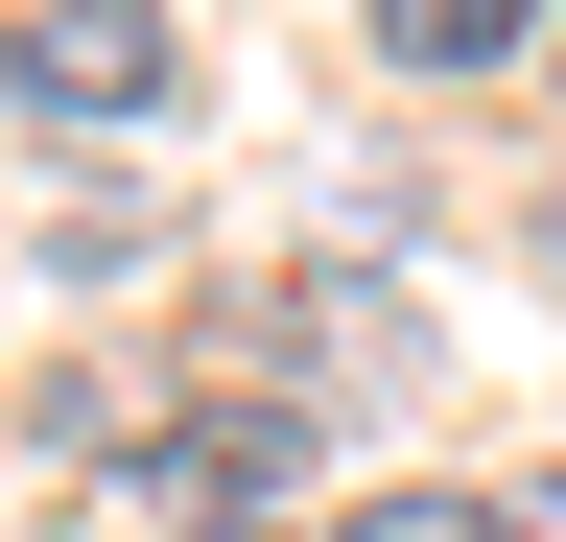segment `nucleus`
Masks as SVG:
<instances>
[{
  "mask_svg": "<svg viewBox=\"0 0 566 542\" xmlns=\"http://www.w3.org/2000/svg\"><path fill=\"white\" fill-rule=\"evenodd\" d=\"M0 95H48V118H142V95H166V24H142V0H48V24L0 47Z\"/></svg>",
  "mask_w": 566,
  "mask_h": 542,
  "instance_id": "nucleus-1",
  "label": "nucleus"
},
{
  "mask_svg": "<svg viewBox=\"0 0 566 542\" xmlns=\"http://www.w3.org/2000/svg\"><path fill=\"white\" fill-rule=\"evenodd\" d=\"M378 47H401V72H520L543 0H378Z\"/></svg>",
  "mask_w": 566,
  "mask_h": 542,
  "instance_id": "nucleus-2",
  "label": "nucleus"
},
{
  "mask_svg": "<svg viewBox=\"0 0 566 542\" xmlns=\"http://www.w3.org/2000/svg\"><path fill=\"white\" fill-rule=\"evenodd\" d=\"M354 542H495V496H378Z\"/></svg>",
  "mask_w": 566,
  "mask_h": 542,
  "instance_id": "nucleus-3",
  "label": "nucleus"
},
{
  "mask_svg": "<svg viewBox=\"0 0 566 542\" xmlns=\"http://www.w3.org/2000/svg\"><path fill=\"white\" fill-rule=\"evenodd\" d=\"M495 542H566V471H520V496H495Z\"/></svg>",
  "mask_w": 566,
  "mask_h": 542,
  "instance_id": "nucleus-4",
  "label": "nucleus"
}]
</instances>
